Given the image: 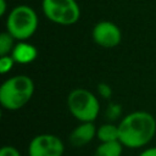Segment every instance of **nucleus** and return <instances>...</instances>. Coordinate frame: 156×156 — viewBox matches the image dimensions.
Instances as JSON below:
<instances>
[{"label":"nucleus","instance_id":"1","mask_svg":"<svg viewBox=\"0 0 156 156\" xmlns=\"http://www.w3.org/2000/svg\"><path fill=\"white\" fill-rule=\"evenodd\" d=\"M119 141L129 149L146 146L156 134V119L147 111H133L118 123Z\"/></svg>","mask_w":156,"mask_h":156},{"label":"nucleus","instance_id":"2","mask_svg":"<svg viewBox=\"0 0 156 156\" xmlns=\"http://www.w3.org/2000/svg\"><path fill=\"white\" fill-rule=\"evenodd\" d=\"M34 82L30 77L17 74L7 78L0 87V104L9 111L26 106L34 94Z\"/></svg>","mask_w":156,"mask_h":156},{"label":"nucleus","instance_id":"3","mask_svg":"<svg viewBox=\"0 0 156 156\" xmlns=\"http://www.w3.org/2000/svg\"><path fill=\"white\" fill-rule=\"evenodd\" d=\"M38 15L27 5L15 6L6 17V30L17 40H27L38 29Z\"/></svg>","mask_w":156,"mask_h":156},{"label":"nucleus","instance_id":"4","mask_svg":"<svg viewBox=\"0 0 156 156\" xmlns=\"http://www.w3.org/2000/svg\"><path fill=\"white\" fill-rule=\"evenodd\" d=\"M67 107L79 122H94L100 112V104L94 93L84 88H76L68 93Z\"/></svg>","mask_w":156,"mask_h":156},{"label":"nucleus","instance_id":"5","mask_svg":"<svg viewBox=\"0 0 156 156\" xmlns=\"http://www.w3.org/2000/svg\"><path fill=\"white\" fill-rule=\"evenodd\" d=\"M44 16L60 26H72L80 17V7L76 0H43Z\"/></svg>","mask_w":156,"mask_h":156},{"label":"nucleus","instance_id":"6","mask_svg":"<svg viewBox=\"0 0 156 156\" xmlns=\"http://www.w3.org/2000/svg\"><path fill=\"white\" fill-rule=\"evenodd\" d=\"M63 152V141L50 133L35 135L28 145V156H62Z\"/></svg>","mask_w":156,"mask_h":156},{"label":"nucleus","instance_id":"7","mask_svg":"<svg viewBox=\"0 0 156 156\" xmlns=\"http://www.w3.org/2000/svg\"><path fill=\"white\" fill-rule=\"evenodd\" d=\"M91 38L98 46L112 49L119 45L122 40V32L116 23L111 21H100L93 27Z\"/></svg>","mask_w":156,"mask_h":156},{"label":"nucleus","instance_id":"8","mask_svg":"<svg viewBox=\"0 0 156 156\" xmlns=\"http://www.w3.org/2000/svg\"><path fill=\"white\" fill-rule=\"evenodd\" d=\"M96 130L98 128L95 127L94 122H80L77 127L72 129V132L68 135L69 144L73 146H84L94 138H96Z\"/></svg>","mask_w":156,"mask_h":156},{"label":"nucleus","instance_id":"9","mask_svg":"<svg viewBox=\"0 0 156 156\" xmlns=\"http://www.w3.org/2000/svg\"><path fill=\"white\" fill-rule=\"evenodd\" d=\"M11 56L20 65H29L38 57V49L28 43L27 40L17 41L15 48L11 51Z\"/></svg>","mask_w":156,"mask_h":156},{"label":"nucleus","instance_id":"10","mask_svg":"<svg viewBox=\"0 0 156 156\" xmlns=\"http://www.w3.org/2000/svg\"><path fill=\"white\" fill-rule=\"evenodd\" d=\"M123 152V144L119 140L115 141H105L100 143L95 151L94 156H122Z\"/></svg>","mask_w":156,"mask_h":156},{"label":"nucleus","instance_id":"11","mask_svg":"<svg viewBox=\"0 0 156 156\" xmlns=\"http://www.w3.org/2000/svg\"><path fill=\"white\" fill-rule=\"evenodd\" d=\"M96 138L100 140V143L119 140L118 124H115V123H104V124H101L100 127H98Z\"/></svg>","mask_w":156,"mask_h":156},{"label":"nucleus","instance_id":"12","mask_svg":"<svg viewBox=\"0 0 156 156\" xmlns=\"http://www.w3.org/2000/svg\"><path fill=\"white\" fill-rule=\"evenodd\" d=\"M15 45H16V39L7 30L0 34V56L10 55Z\"/></svg>","mask_w":156,"mask_h":156},{"label":"nucleus","instance_id":"13","mask_svg":"<svg viewBox=\"0 0 156 156\" xmlns=\"http://www.w3.org/2000/svg\"><path fill=\"white\" fill-rule=\"evenodd\" d=\"M16 61L13 60V57L10 55H4V56H0V73L1 74H6L9 73L13 66H15Z\"/></svg>","mask_w":156,"mask_h":156},{"label":"nucleus","instance_id":"14","mask_svg":"<svg viewBox=\"0 0 156 156\" xmlns=\"http://www.w3.org/2000/svg\"><path fill=\"white\" fill-rule=\"evenodd\" d=\"M96 89H98L99 95H101L104 99H110L111 95H112V89H111V87H110L108 84H106V83H99V85H98Z\"/></svg>","mask_w":156,"mask_h":156},{"label":"nucleus","instance_id":"15","mask_svg":"<svg viewBox=\"0 0 156 156\" xmlns=\"http://www.w3.org/2000/svg\"><path fill=\"white\" fill-rule=\"evenodd\" d=\"M121 115V106L117 104H110V106L106 110V116L110 119H115Z\"/></svg>","mask_w":156,"mask_h":156},{"label":"nucleus","instance_id":"16","mask_svg":"<svg viewBox=\"0 0 156 156\" xmlns=\"http://www.w3.org/2000/svg\"><path fill=\"white\" fill-rule=\"evenodd\" d=\"M0 156H22L18 149L11 145H5L0 149Z\"/></svg>","mask_w":156,"mask_h":156},{"label":"nucleus","instance_id":"17","mask_svg":"<svg viewBox=\"0 0 156 156\" xmlns=\"http://www.w3.org/2000/svg\"><path fill=\"white\" fill-rule=\"evenodd\" d=\"M138 156H156V146L147 147V149L143 150Z\"/></svg>","mask_w":156,"mask_h":156},{"label":"nucleus","instance_id":"18","mask_svg":"<svg viewBox=\"0 0 156 156\" xmlns=\"http://www.w3.org/2000/svg\"><path fill=\"white\" fill-rule=\"evenodd\" d=\"M7 10V2L6 0H0V16H5Z\"/></svg>","mask_w":156,"mask_h":156}]
</instances>
